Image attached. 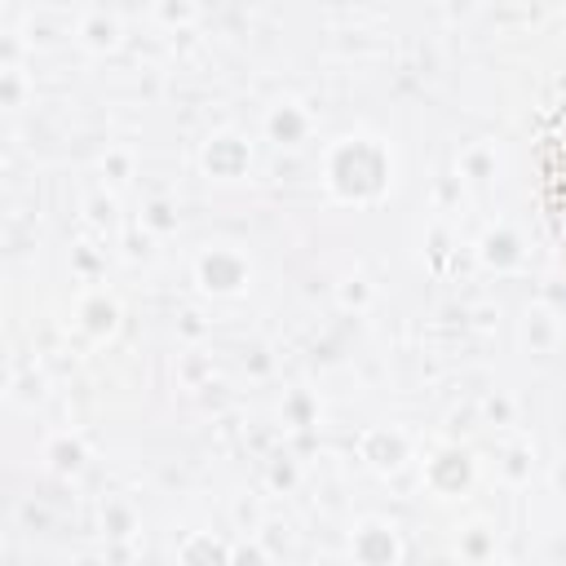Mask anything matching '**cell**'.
Wrapping results in <instances>:
<instances>
[{"label":"cell","mask_w":566,"mask_h":566,"mask_svg":"<svg viewBox=\"0 0 566 566\" xmlns=\"http://www.w3.org/2000/svg\"><path fill=\"white\" fill-rule=\"evenodd\" d=\"M544 199H548V217L557 226V239L566 248V137H557L544 155Z\"/></svg>","instance_id":"1"}]
</instances>
